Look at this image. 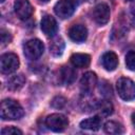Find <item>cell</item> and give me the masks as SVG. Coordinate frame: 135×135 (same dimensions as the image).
Wrapping results in <instances>:
<instances>
[{"label": "cell", "mask_w": 135, "mask_h": 135, "mask_svg": "<svg viewBox=\"0 0 135 135\" xmlns=\"http://www.w3.org/2000/svg\"><path fill=\"white\" fill-rule=\"evenodd\" d=\"M41 30L46 36L53 37L57 33V22L55 18L51 15H44L41 19Z\"/></svg>", "instance_id": "cell-10"}, {"label": "cell", "mask_w": 135, "mask_h": 135, "mask_svg": "<svg viewBox=\"0 0 135 135\" xmlns=\"http://www.w3.org/2000/svg\"><path fill=\"white\" fill-rule=\"evenodd\" d=\"M66 103V99L62 96H56L52 99L51 101V105L55 109H62Z\"/></svg>", "instance_id": "cell-21"}, {"label": "cell", "mask_w": 135, "mask_h": 135, "mask_svg": "<svg viewBox=\"0 0 135 135\" xmlns=\"http://www.w3.org/2000/svg\"><path fill=\"white\" fill-rule=\"evenodd\" d=\"M19 68V58L14 53H5L0 57V70L3 74H11Z\"/></svg>", "instance_id": "cell-4"}, {"label": "cell", "mask_w": 135, "mask_h": 135, "mask_svg": "<svg viewBox=\"0 0 135 135\" xmlns=\"http://www.w3.org/2000/svg\"><path fill=\"white\" fill-rule=\"evenodd\" d=\"M103 129H104V132L108 134H121L124 132L123 127L117 121H113V120L107 121L103 126Z\"/></svg>", "instance_id": "cell-18"}, {"label": "cell", "mask_w": 135, "mask_h": 135, "mask_svg": "<svg viewBox=\"0 0 135 135\" xmlns=\"http://www.w3.org/2000/svg\"><path fill=\"white\" fill-rule=\"evenodd\" d=\"M14 9L17 17L21 20H27L34 12L32 4L27 0H17L14 4Z\"/></svg>", "instance_id": "cell-8"}, {"label": "cell", "mask_w": 135, "mask_h": 135, "mask_svg": "<svg viewBox=\"0 0 135 135\" xmlns=\"http://www.w3.org/2000/svg\"><path fill=\"white\" fill-rule=\"evenodd\" d=\"M110 7L105 3L97 4L93 9V19L99 25H104L110 19Z\"/></svg>", "instance_id": "cell-7"}, {"label": "cell", "mask_w": 135, "mask_h": 135, "mask_svg": "<svg viewBox=\"0 0 135 135\" xmlns=\"http://www.w3.org/2000/svg\"><path fill=\"white\" fill-rule=\"evenodd\" d=\"M1 134L2 135H21L22 131L15 127H6L1 130Z\"/></svg>", "instance_id": "cell-22"}, {"label": "cell", "mask_w": 135, "mask_h": 135, "mask_svg": "<svg viewBox=\"0 0 135 135\" xmlns=\"http://www.w3.org/2000/svg\"><path fill=\"white\" fill-rule=\"evenodd\" d=\"M69 36L73 41H75L77 43H80V42H83L86 39L88 30L82 24H74L69 30Z\"/></svg>", "instance_id": "cell-11"}, {"label": "cell", "mask_w": 135, "mask_h": 135, "mask_svg": "<svg viewBox=\"0 0 135 135\" xmlns=\"http://www.w3.org/2000/svg\"><path fill=\"white\" fill-rule=\"evenodd\" d=\"M24 114V111L20 103L14 99H4L0 105V116L3 120H16L20 119Z\"/></svg>", "instance_id": "cell-1"}, {"label": "cell", "mask_w": 135, "mask_h": 135, "mask_svg": "<svg viewBox=\"0 0 135 135\" xmlns=\"http://www.w3.org/2000/svg\"><path fill=\"white\" fill-rule=\"evenodd\" d=\"M101 127V118L99 116H93L86 119H83L80 122V128L90 131H97Z\"/></svg>", "instance_id": "cell-14"}, {"label": "cell", "mask_w": 135, "mask_h": 135, "mask_svg": "<svg viewBox=\"0 0 135 135\" xmlns=\"http://www.w3.org/2000/svg\"><path fill=\"white\" fill-rule=\"evenodd\" d=\"M11 40H12L11 34L5 30H1V46L6 45L7 43L11 42Z\"/></svg>", "instance_id": "cell-23"}, {"label": "cell", "mask_w": 135, "mask_h": 135, "mask_svg": "<svg viewBox=\"0 0 135 135\" xmlns=\"http://www.w3.org/2000/svg\"><path fill=\"white\" fill-rule=\"evenodd\" d=\"M127 2H129V3H132V4H135V0H126Z\"/></svg>", "instance_id": "cell-25"}, {"label": "cell", "mask_w": 135, "mask_h": 135, "mask_svg": "<svg viewBox=\"0 0 135 135\" xmlns=\"http://www.w3.org/2000/svg\"><path fill=\"white\" fill-rule=\"evenodd\" d=\"M97 83V76L94 72H86L80 80V90L83 94H90Z\"/></svg>", "instance_id": "cell-9"}, {"label": "cell", "mask_w": 135, "mask_h": 135, "mask_svg": "<svg viewBox=\"0 0 135 135\" xmlns=\"http://www.w3.org/2000/svg\"><path fill=\"white\" fill-rule=\"evenodd\" d=\"M76 8V4L73 0H60L56 3L54 11L58 17L61 19H68L70 18Z\"/></svg>", "instance_id": "cell-6"}, {"label": "cell", "mask_w": 135, "mask_h": 135, "mask_svg": "<svg viewBox=\"0 0 135 135\" xmlns=\"http://www.w3.org/2000/svg\"><path fill=\"white\" fill-rule=\"evenodd\" d=\"M116 89L119 97L126 101L135 99V82L127 77H121L116 82Z\"/></svg>", "instance_id": "cell-2"}, {"label": "cell", "mask_w": 135, "mask_h": 135, "mask_svg": "<svg viewBox=\"0 0 135 135\" xmlns=\"http://www.w3.org/2000/svg\"><path fill=\"white\" fill-rule=\"evenodd\" d=\"M44 51V45L39 39H31L25 42L23 46V52L26 58L31 60L38 59Z\"/></svg>", "instance_id": "cell-3"}, {"label": "cell", "mask_w": 135, "mask_h": 135, "mask_svg": "<svg viewBox=\"0 0 135 135\" xmlns=\"http://www.w3.org/2000/svg\"><path fill=\"white\" fill-rule=\"evenodd\" d=\"M64 50V41L60 37L54 38L50 42V52L53 56H60Z\"/></svg>", "instance_id": "cell-17"}, {"label": "cell", "mask_w": 135, "mask_h": 135, "mask_svg": "<svg viewBox=\"0 0 135 135\" xmlns=\"http://www.w3.org/2000/svg\"><path fill=\"white\" fill-rule=\"evenodd\" d=\"M25 83V77L22 74L12 76L7 80V89L9 91H18L20 90Z\"/></svg>", "instance_id": "cell-16"}, {"label": "cell", "mask_w": 135, "mask_h": 135, "mask_svg": "<svg viewBox=\"0 0 135 135\" xmlns=\"http://www.w3.org/2000/svg\"><path fill=\"white\" fill-rule=\"evenodd\" d=\"M45 124L50 130H52L54 132H62L69 126V120L64 115L55 113V114H51L46 117Z\"/></svg>", "instance_id": "cell-5"}, {"label": "cell", "mask_w": 135, "mask_h": 135, "mask_svg": "<svg viewBox=\"0 0 135 135\" xmlns=\"http://www.w3.org/2000/svg\"><path fill=\"white\" fill-rule=\"evenodd\" d=\"M86 2H95V1H97V0H85Z\"/></svg>", "instance_id": "cell-26"}, {"label": "cell", "mask_w": 135, "mask_h": 135, "mask_svg": "<svg viewBox=\"0 0 135 135\" xmlns=\"http://www.w3.org/2000/svg\"><path fill=\"white\" fill-rule=\"evenodd\" d=\"M96 109L99 111V113L101 114V116H109L113 113V104L111 103L110 100H101L97 103Z\"/></svg>", "instance_id": "cell-19"}, {"label": "cell", "mask_w": 135, "mask_h": 135, "mask_svg": "<svg viewBox=\"0 0 135 135\" xmlns=\"http://www.w3.org/2000/svg\"><path fill=\"white\" fill-rule=\"evenodd\" d=\"M101 62L107 71H114L118 65V57L114 52H107L102 55Z\"/></svg>", "instance_id": "cell-12"}, {"label": "cell", "mask_w": 135, "mask_h": 135, "mask_svg": "<svg viewBox=\"0 0 135 135\" xmlns=\"http://www.w3.org/2000/svg\"><path fill=\"white\" fill-rule=\"evenodd\" d=\"M39 1H41V2H49L50 0H39Z\"/></svg>", "instance_id": "cell-27"}, {"label": "cell", "mask_w": 135, "mask_h": 135, "mask_svg": "<svg viewBox=\"0 0 135 135\" xmlns=\"http://www.w3.org/2000/svg\"><path fill=\"white\" fill-rule=\"evenodd\" d=\"M60 78L64 84H71L76 79V71L71 66H63L60 70Z\"/></svg>", "instance_id": "cell-15"}, {"label": "cell", "mask_w": 135, "mask_h": 135, "mask_svg": "<svg viewBox=\"0 0 135 135\" xmlns=\"http://www.w3.org/2000/svg\"><path fill=\"white\" fill-rule=\"evenodd\" d=\"M126 65L130 71H135V52L130 51L126 55Z\"/></svg>", "instance_id": "cell-20"}, {"label": "cell", "mask_w": 135, "mask_h": 135, "mask_svg": "<svg viewBox=\"0 0 135 135\" xmlns=\"http://www.w3.org/2000/svg\"><path fill=\"white\" fill-rule=\"evenodd\" d=\"M71 62L74 66L83 69L88 68L91 62V57L88 54H82V53H76L71 56Z\"/></svg>", "instance_id": "cell-13"}, {"label": "cell", "mask_w": 135, "mask_h": 135, "mask_svg": "<svg viewBox=\"0 0 135 135\" xmlns=\"http://www.w3.org/2000/svg\"><path fill=\"white\" fill-rule=\"evenodd\" d=\"M131 120H132V123L135 126V112L132 114V116H131Z\"/></svg>", "instance_id": "cell-24"}, {"label": "cell", "mask_w": 135, "mask_h": 135, "mask_svg": "<svg viewBox=\"0 0 135 135\" xmlns=\"http://www.w3.org/2000/svg\"><path fill=\"white\" fill-rule=\"evenodd\" d=\"M0 1H1V3H2V2H4V0H0Z\"/></svg>", "instance_id": "cell-28"}]
</instances>
